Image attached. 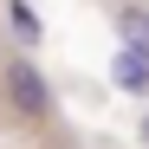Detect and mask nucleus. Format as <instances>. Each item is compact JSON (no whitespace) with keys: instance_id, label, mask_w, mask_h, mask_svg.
I'll return each mask as SVG.
<instances>
[{"instance_id":"nucleus-1","label":"nucleus","mask_w":149,"mask_h":149,"mask_svg":"<svg viewBox=\"0 0 149 149\" xmlns=\"http://www.w3.org/2000/svg\"><path fill=\"white\" fill-rule=\"evenodd\" d=\"M7 91H13V104L26 110V117H45V110H52V91H45V78H39L26 58L7 65Z\"/></svg>"},{"instance_id":"nucleus-2","label":"nucleus","mask_w":149,"mask_h":149,"mask_svg":"<svg viewBox=\"0 0 149 149\" xmlns=\"http://www.w3.org/2000/svg\"><path fill=\"white\" fill-rule=\"evenodd\" d=\"M117 39H123V52L149 58V13L143 7H117Z\"/></svg>"},{"instance_id":"nucleus-3","label":"nucleus","mask_w":149,"mask_h":149,"mask_svg":"<svg viewBox=\"0 0 149 149\" xmlns=\"http://www.w3.org/2000/svg\"><path fill=\"white\" fill-rule=\"evenodd\" d=\"M110 78H117V91H130V97H149V58H136V52H117Z\"/></svg>"},{"instance_id":"nucleus-4","label":"nucleus","mask_w":149,"mask_h":149,"mask_svg":"<svg viewBox=\"0 0 149 149\" xmlns=\"http://www.w3.org/2000/svg\"><path fill=\"white\" fill-rule=\"evenodd\" d=\"M7 19H13V33L26 39V45L39 39V19H33V7H26V0H13V7H7Z\"/></svg>"}]
</instances>
